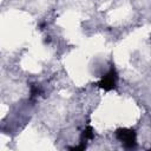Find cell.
<instances>
[{"instance_id":"obj_1","label":"cell","mask_w":151,"mask_h":151,"mask_svg":"<svg viewBox=\"0 0 151 151\" xmlns=\"http://www.w3.org/2000/svg\"><path fill=\"white\" fill-rule=\"evenodd\" d=\"M116 136L126 147H133L136 145V133L133 130L119 129V130H117Z\"/></svg>"},{"instance_id":"obj_2","label":"cell","mask_w":151,"mask_h":151,"mask_svg":"<svg viewBox=\"0 0 151 151\" xmlns=\"http://www.w3.org/2000/svg\"><path fill=\"white\" fill-rule=\"evenodd\" d=\"M116 80H117V74H116V71L112 68L106 76L101 78V80L98 83V86L106 91H110L116 86Z\"/></svg>"},{"instance_id":"obj_3","label":"cell","mask_w":151,"mask_h":151,"mask_svg":"<svg viewBox=\"0 0 151 151\" xmlns=\"http://www.w3.org/2000/svg\"><path fill=\"white\" fill-rule=\"evenodd\" d=\"M92 137H93V129L91 126H88V127H86L84 130V132L81 134V138L85 139V140H87V139H91Z\"/></svg>"}]
</instances>
